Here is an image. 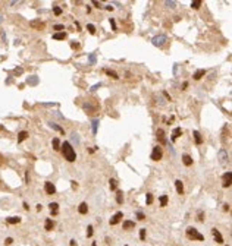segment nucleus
<instances>
[{
  "label": "nucleus",
  "mask_w": 232,
  "mask_h": 246,
  "mask_svg": "<svg viewBox=\"0 0 232 246\" xmlns=\"http://www.w3.org/2000/svg\"><path fill=\"white\" fill-rule=\"evenodd\" d=\"M62 148V153H63L65 160L69 161V163H74L76 160V154H75V149L72 148V145L69 142H63V145L60 147Z\"/></svg>",
  "instance_id": "f257e3e1"
},
{
  "label": "nucleus",
  "mask_w": 232,
  "mask_h": 246,
  "mask_svg": "<svg viewBox=\"0 0 232 246\" xmlns=\"http://www.w3.org/2000/svg\"><path fill=\"white\" fill-rule=\"evenodd\" d=\"M187 236L190 239H194V240H204V236L194 227H188L187 229Z\"/></svg>",
  "instance_id": "f03ea898"
},
{
  "label": "nucleus",
  "mask_w": 232,
  "mask_h": 246,
  "mask_svg": "<svg viewBox=\"0 0 232 246\" xmlns=\"http://www.w3.org/2000/svg\"><path fill=\"white\" fill-rule=\"evenodd\" d=\"M162 157H163L162 147L156 145V147L153 148V153H151V160H153V161H159V160H162Z\"/></svg>",
  "instance_id": "7ed1b4c3"
},
{
  "label": "nucleus",
  "mask_w": 232,
  "mask_h": 246,
  "mask_svg": "<svg viewBox=\"0 0 232 246\" xmlns=\"http://www.w3.org/2000/svg\"><path fill=\"white\" fill-rule=\"evenodd\" d=\"M166 41H168V38H166V35H156V37L151 40V43H153L156 47H162V45L165 44Z\"/></svg>",
  "instance_id": "20e7f679"
},
{
  "label": "nucleus",
  "mask_w": 232,
  "mask_h": 246,
  "mask_svg": "<svg viewBox=\"0 0 232 246\" xmlns=\"http://www.w3.org/2000/svg\"><path fill=\"white\" fill-rule=\"evenodd\" d=\"M219 160H220L222 166H228L229 164V155L225 149H220V151H219Z\"/></svg>",
  "instance_id": "39448f33"
},
{
  "label": "nucleus",
  "mask_w": 232,
  "mask_h": 246,
  "mask_svg": "<svg viewBox=\"0 0 232 246\" xmlns=\"http://www.w3.org/2000/svg\"><path fill=\"white\" fill-rule=\"evenodd\" d=\"M156 138H157V141L160 142L162 145H166V144H168V139L165 138V132L162 131V129H157V132H156Z\"/></svg>",
  "instance_id": "423d86ee"
},
{
  "label": "nucleus",
  "mask_w": 232,
  "mask_h": 246,
  "mask_svg": "<svg viewBox=\"0 0 232 246\" xmlns=\"http://www.w3.org/2000/svg\"><path fill=\"white\" fill-rule=\"evenodd\" d=\"M44 189H46V194L47 195H54V192H56V188H54V185L52 182H46Z\"/></svg>",
  "instance_id": "0eeeda50"
},
{
  "label": "nucleus",
  "mask_w": 232,
  "mask_h": 246,
  "mask_svg": "<svg viewBox=\"0 0 232 246\" xmlns=\"http://www.w3.org/2000/svg\"><path fill=\"white\" fill-rule=\"evenodd\" d=\"M122 218H124V214H122V213L119 211V213H116L115 215H113L112 218H110V224H112V226H115V224H118L120 220H122Z\"/></svg>",
  "instance_id": "6e6552de"
},
{
  "label": "nucleus",
  "mask_w": 232,
  "mask_h": 246,
  "mask_svg": "<svg viewBox=\"0 0 232 246\" xmlns=\"http://www.w3.org/2000/svg\"><path fill=\"white\" fill-rule=\"evenodd\" d=\"M231 179H232V173L228 172L223 174V188H229L231 186Z\"/></svg>",
  "instance_id": "1a4fd4ad"
},
{
  "label": "nucleus",
  "mask_w": 232,
  "mask_h": 246,
  "mask_svg": "<svg viewBox=\"0 0 232 246\" xmlns=\"http://www.w3.org/2000/svg\"><path fill=\"white\" fill-rule=\"evenodd\" d=\"M212 233H213V237L217 243H223V237H222L220 231L217 230V229H212Z\"/></svg>",
  "instance_id": "9d476101"
},
{
  "label": "nucleus",
  "mask_w": 232,
  "mask_h": 246,
  "mask_svg": "<svg viewBox=\"0 0 232 246\" xmlns=\"http://www.w3.org/2000/svg\"><path fill=\"white\" fill-rule=\"evenodd\" d=\"M181 135H182V129H181V127H175L172 131V136H170V138H172V141H176Z\"/></svg>",
  "instance_id": "9b49d317"
},
{
  "label": "nucleus",
  "mask_w": 232,
  "mask_h": 246,
  "mask_svg": "<svg viewBox=\"0 0 232 246\" xmlns=\"http://www.w3.org/2000/svg\"><path fill=\"white\" fill-rule=\"evenodd\" d=\"M49 207H50V213H52V215H56V214L59 213V204H57V202H52Z\"/></svg>",
  "instance_id": "f8f14e48"
},
{
  "label": "nucleus",
  "mask_w": 232,
  "mask_h": 246,
  "mask_svg": "<svg viewBox=\"0 0 232 246\" xmlns=\"http://www.w3.org/2000/svg\"><path fill=\"white\" fill-rule=\"evenodd\" d=\"M175 186H176V192H178L179 195H182L184 194V185H182V182H181L179 179L175 182Z\"/></svg>",
  "instance_id": "ddd939ff"
},
{
  "label": "nucleus",
  "mask_w": 232,
  "mask_h": 246,
  "mask_svg": "<svg viewBox=\"0 0 232 246\" xmlns=\"http://www.w3.org/2000/svg\"><path fill=\"white\" fill-rule=\"evenodd\" d=\"M204 75H206V71H204V69H198V71L194 73V79L195 81H198V79H201Z\"/></svg>",
  "instance_id": "4468645a"
},
{
  "label": "nucleus",
  "mask_w": 232,
  "mask_h": 246,
  "mask_svg": "<svg viewBox=\"0 0 232 246\" xmlns=\"http://www.w3.org/2000/svg\"><path fill=\"white\" fill-rule=\"evenodd\" d=\"M194 139H195V144H197V145H201L203 144V138H201V135H200L198 131H194Z\"/></svg>",
  "instance_id": "2eb2a0df"
},
{
  "label": "nucleus",
  "mask_w": 232,
  "mask_h": 246,
  "mask_svg": "<svg viewBox=\"0 0 232 246\" xmlns=\"http://www.w3.org/2000/svg\"><path fill=\"white\" fill-rule=\"evenodd\" d=\"M78 211H79V214H87V211H88V205H87V202H82V204L79 205Z\"/></svg>",
  "instance_id": "dca6fc26"
},
{
  "label": "nucleus",
  "mask_w": 232,
  "mask_h": 246,
  "mask_svg": "<svg viewBox=\"0 0 232 246\" xmlns=\"http://www.w3.org/2000/svg\"><path fill=\"white\" fill-rule=\"evenodd\" d=\"M134 226H135V223H134V221H131V220H125L124 221V229H125V230L134 229Z\"/></svg>",
  "instance_id": "f3484780"
},
{
  "label": "nucleus",
  "mask_w": 232,
  "mask_h": 246,
  "mask_svg": "<svg viewBox=\"0 0 232 246\" xmlns=\"http://www.w3.org/2000/svg\"><path fill=\"white\" fill-rule=\"evenodd\" d=\"M26 138H28V132H26V131H22V132H19V135H18V142H22V141H25Z\"/></svg>",
  "instance_id": "a211bd4d"
},
{
  "label": "nucleus",
  "mask_w": 232,
  "mask_h": 246,
  "mask_svg": "<svg viewBox=\"0 0 232 246\" xmlns=\"http://www.w3.org/2000/svg\"><path fill=\"white\" fill-rule=\"evenodd\" d=\"M53 227H54V223H53V220H52V218H47V220H46V230L50 231Z\"/></svg>",
  "instance_id": "6ab92c4d"
},
{
  "label": "nucleus",
  "mask_w": 232,
  "mask_h": 246,
  "mask_svg": "<svg viewBox=\"0 0 232 246\" xmlns=\"http://www.w3.org/2000/svg\"><path fill=\"white\" fill-rule=\"evenodd\" d=\"M182 161H184V164H185V166H191V164H192V158H191L188 154H185V155L182 157Z\"/></svg>",
  "instance_id": "aec40b11"
},
{
  "label": "nucleus",
  "mask_w": 232,
  "mask_h": 246,
  "mask_svg": "<svg viewBox=\"0 0 232 246\" xmlns=\"http://www.w3.org/2000/svg\"><path fill=\"white\" fill-rule=\"evenodd\" d=\"M53 38H54V40H65V38H66V32H63V31H62V32H56L53 35Z\"/></svg>",
  "instance_id": "412c9836"
},
{
  "label": "nucleus",
  "mask_w": 232,
  "mask_h": 246,
  "mask_svg": "<svg viewBox=\"0 0 232 246\" xmlns=\"http://www.w3.org/2000/svg\"><path fill=\"white\" fill-rule=\"evenodd\" d=\"M116 202H118V204H122V202H124V194H122L120 190L116 192Z\"/></svg>",
  "instance_id": "4be33fe9"
},
{
  "label": "nucleus",
  "mask_w": 232,
  "mask_h": 246,
  "mask_svg": "<svg viewBox=\"0 0 232 246\" xmlns=\"http://www.w3.org/2000/svg\"><path fill=\"white\" fill-rule=\"evenodd\" d=\"M21 221V217H9L8 218V223L9 224H18Z\"/></svg>",
  "instance_id": "5701e85b"
},
{
  "label": "nucleus",
  "mask_w": 232,
  "mask_h": 246,
  "mask_svg": "<svg viewBox=\"0 0 232 246\" xmlns=\"http://www.w3.org/2000/svg\"><path fill=\"white\" fill-rule=\"evenodd\" d=\"M53 149L54 151H59L60 149V141L57 138H53Z\"/></svg>",
  "instance_id": "b1692460"
},
{
  "label": "nucleus",
  "mask_w": 232,
  "mask_h": 246,
  "mask_svg": "<svg viewBox=\"0 0 232 246\" xmlns=\"http://www.w3.org/2000/svg\"><path fill=\"white\" fill-rule=\"evenodd\" d=\"M106 73L109 75V76H112L113 79H119V75L116 73V72H113V71H110V69H106Z\"/></svg>",
  "instance_id": "393cba45"
},
{
  "label": "nucleus",
  "mask_w": 232,
  "mask_h": 246,
  "mask_svg": "<svg viewBox=\"0 0 232 246\" xmlns=\"http://www.w3.org/2000/svg\"><path fill=\"white\" fill-rule=\"evenodd\" d=\"M91 125H93V133L96 135L97 133V126H98V119H94L93 122H91Z\"/></svg>",
  "instance_id": "a878e982"
},
{
  "label": "nucleus",
  "mask_w": 232,
  "mask_h": 246,
  "mask_svg": "<svg viewBox=\"0 0 232 246\" xmlns=\"http://www.w3.org/2000/svg\"><path fill=\"white\" fill-rule=\"evenodd\" d=\"M49 125H50V127H53V129H56V131H59L60 133H65V131H63V129H62L60 126H57L56 123H52V122H50Z\"/></svg>",
  "instance_id": "bb28decb"
},
{
  "label": "nucleus",
  "mask_w": 232,
  "mask_h": 246,
  "mask_svg": "<svg viewBox=\"0 0 232 246\" xmlns=\"http://www.w3.org/2000/svg\"><path fill=\"white\" fill-rule=\"evenodd\" d=\"M166 204H168V195H162L160 196V205L162 207H166Z\"/></svg>",
  "instance_id": "cd10ccee"
},
{
  "label": "nucleus",
  "mask_w": 232,
  "mask_h": 246,
  "mask_svg": "<svg viewBox=\"0 0 232 246\" xmlns=\"http://www.w3.org/2000/svg\"><path fill=\"white\" fill-rule=\"evenodd\" d=\"M109 186H110V189H112V190H116V186H118L116 180H115V179H110V182H109Z\"/></svg>",
  "instance_id": "c85d7f7f"
},
{
  "label": "nucleus",
  "mask_w": 232,
  "mask_h": 246,
  "mask_svg": "<svg viewBox=\"0 0 232 246\" xmlns=\"http://www.w3.org/2000/svg\"><path fill=\"white\" fill-rule=\"evenodd\" d=\"M191 6H192L194 9H198L200 6H201V0H195V2H192V3H191Z\"/></svg>",
  "instance_id": "c756f323"
},
{
  "label": "nucleus",
  "mask_w": 232,
  "mask_h": 246,
  "mask_svg": "<svg viewBox=\"0 0 232 246\" xmlns=\"http://www.w3.org/2000/svg\"><path fill=\"white\" fill-rule=\"evenodd\" d=\"M146 202H147V205L153 204V195H151V194H147V196H146Z\"/></svg>",
  "instance_id": "7c9ffc66"
},
{
  "label": "nucleus",
  "mask_w": 232,
  "mask_h": 246,
  "mask_svg": "<svg viewBox=\"0 0 232 246\" xmlns=\"http://www.w3.org/2000/svg\"><path fill=\"white\" fill-rule=\"evenodd\" d=\"M53 12H54V15H56V16L62 15V9H60L59 6H54V8H53Z\"/></svg>",
  "instance_id": "2f4dec72"
},
{
  "label": "nucleus",
  "mask_w": 232,
  "mask_h": 246,
  "mask_svg": "<svg viewBox=\"0 0 232 246\" xmlns=\"http://www.w3.org/2000/svg\"><path fill=\"white\" fill-rule=\"evenodd\" d=\"M87 30L90 31L91 34H96V26H94V25H91V24H88V25H87Z\"/></svg>",
  "instance_id": "473e14b6"
},
{
  "label": "nucleus",
  "mask_w": 232,
  "mask_h": 246,
  "mask_svg": "<svg viewBox=\"0 0 232 246\" xmlns=\"http://www.w3.org/2000/svg\"><path fill=\"white\" fill-rule=\"evenodd\" d=\"M31 26H35V28H44V24H41V22H31Z\"/></svg>",
  "instance_id": "72a5a7b5"
},
{
  "label": "nucleus",
  "mask_w": 232,
  "mask_h": 246,
  "mask_svg": "<svg viewBox=\"0 0 232 246\" xmlns=\"http://www.w3.org/2000/svg\"><path fill=\"white\" fill-rule=\"evenodd\" d=\"M140 239H141V240L146 239V229H141V230H140Z\"/></svg>",
  "instance_id": "f704fd0d"
},
{
  "label": "nucleus",
  "mask_w": 232,
  "mask_h": 246,
  "mask_svg": "<svg viewBox=\"0 0 232 246\" xmlns=\"http://www.w3.org/2000/svg\"><path fill=\"white\" fill-rule=\"evenodd\" d=\"M87 236H88V237L93 236V226H88V229H87Z\"/></svg>",
  "instance_id": "c9c22d12"
},
{
  "label": "nucleus",
  "mask_w": 232,
  "mask_h": 246,
  "mask_svg": "<svg viewBox=\"0 0 232 246\" xmlns=\"http://www.w3.org/2000/svg\"><path fill=\"white\" fill-rule=\"evenodd\" d=\"M31 78H32V79H30V81H28V84H31V85H35V84H37V76H31Z\"/></svg>",
  "instance_id": "e433bc0d"
},
{
  "label": "nucleus",
  "mask_w": 232,
  "mask_h": 246,
  "mask_svg": "<svg viewBox=\"0 0 232 246\" xmlns=\"http://www.w3.org/2000/svg\"><path fill=\"white\" fill-rule=\"evenodd\" d=\"M198 221H204V213L203 211H198V218H197Z\"/></svg>",
  "instance_id": "4c0bfd02"
},
{
  "label": "nucleus",
  "mask_w": 232,
  "mask_h": 246,
  "mask_svg": "<svg viewBox=\"0 0 232 246\" xmlns=\"http://www.w3.org/2000/svg\"><path fill=\"white\" fill-rule=\"evenodd\" d=\"M166 6H168V8H175V6H176V3H175V2H166Z\"/></svg>",
  "instance_id": "58836bf2"
},
{
  "label": "nucleus",
  "mask_w": 232,
  "mask_h": 246,
  "mask_svg": "<svg viewBox=\"0 0 232 246\" xmlns=\"http://www.w3.org/2000/svg\"><path fill=\"white\" fill-rule=\"evenodd\" d=\"M137 218H138V220H144V218H146V215H144L142 213H140V211H138V213H137Z\"/></svg>",
  "instance_id": "ea45409f"
},
{
  "label": "nucleus",
  "mask_w": 232,
  "mask_h": 246,
  "mask_svg": "<svg viewBox=\"0 0 232 246\" xmlns=\"http://www.w3.org/2000/svg\"><path fill=\"white\" fill-rule=\"evenodd\" d=\"M54 30H56V31L65 30V26H63V25H60V24H57V25H54Z\"/></svg>",
  "instance_id": "a19ab883"
},
{
  "label": "nucleus",
  "mask_w": 232,
  "mask_h": 246,
  "mask_svg": "<svg viewBox=\"0 0 232 246\" xmlns=\"http://www.w3.org/2000/svg\"><path fill=\"white\" fill-rule=\"evenodd\" d=\"M71 47H72V49H79V44H78V43H76V41H72Z\"/></svg>",
  "instance_id": "79ce46f5"
},
{
  "label": "nucleus",
  "mask_w": 232,
  "mask_h": 246,
  "mask_svg": "<svg viewBox=\"0 0 232 246\" xmlns=\"http://www.w3.org/2000/svg\"><path fill=\"white\" fill-rule=\"evenodd\" d=\"M12 242H13V239H12V237H8L6 240H4V245H12Z\"/></svg>",
  "instance_id": "37998d69"
},
{
  "label": "nucleus",
  "mask_w": 232,
  "mask_h": 246,
  "mask_svg": "<svg viewBox=\"0 0 232 246\" xmlns=\"http://www.w3.org/2000/svg\"><path fill=\"white\" fill-rule=\"evenodd\" d=\"M109 21H110V25H112L113 31H116V24H115V19H109Z\"/></svg>",
  "instance_id": "c03bdc74"
},
{
  "label": "nucleus",
  "mask_w": 232,
  "mask_h": 246,
  "mask_svg": "<svg viewBox=\"0 0 232 246\" xmlns=\"http://www.w3.org/2000/svg\"><path fill=\"white\" fill-rule=\"evenodd\" d=\"M72 139H74V141L76 142V144H78V142H79V139H78V135H76V133H72Z\"/></svg>",
  "instance_id": "a18cd8bd"
},
{
  "label": "nucleus",
  "mask_w": 232,
  "mask_h": 246,
  "mask_svg": "<svg viewBox=\"0 0 232 246\" xmlns=\"http://www.w3.org/2000/svg\"><path fill=\"white\" fill-rule=\"evenodd\" d=\"M90 62H91V63L96 62V56H94V54H90Z\"/></svg>",
  "instance_id": "49530a36"
},
{
  "label": "nucleus",
  "mask_w": 232,
  "mask_h": 246,
  "mask_svg": "<svg viewBox=\"0 0 232 246\" xmlns=\"http://www.w3.org/2000/svg\"><path fill=\"white\" fill-rule=\"evenodd\" d=\"M223 209H225V211H229L231 208H229V205H228V204H225V205H223Z\"/></svg>",
  "instance_id": "de8ad7c7"
},
{
  "label": "nucleus",
  "mask_w": 232,
  "mask_h": 246,
  "mask_svg": "<svg viewBox=\"0 0 232 246\" xmlns=\"http://www.w3.org/2000/svg\"><path fill=\"white\" fill-rule=\"evenodd\" d=\"M72 188H74V189H75V188H76V186H78V185H76V182H75V180H72Z\"/></svg>",
  "instance_id": "09e8293b"
},
{
  "label": "nucleus",
  "mask_w": 232,
  "mask_h": 246,
  "mask_svg": "<svg viewBox=\"0 0 232 246\" xmlns=\"http://www.w3.org/2000/svg\"><path fill=\"white\" fill-rule=\"evenodd\" d=\"M69 245H71V246H76V242H75V240H71V243H69Z\"/></svg>",
  "instance_id": "8fccbe9b"
},
{
  "label": "nucleus",
  "mask_w": 232,
  "mask_h": 246,
  "mask_svg": "<svg viewBox=\"0 0 232 246\" xmlns=\"http://www.w3.org/2000/svg\"><path fill=\"white\" fill-rule=\"evenodd\" d=\"M187 86H188V82H184V84H182V88H184V90H185Z\"/></svg>",
  "instance_id": "3c124183"
},
{
  "label": "nucleus",
  "mask_w": 232,
  "mask_h": 246,
  "mask_svg": "<svg viewBox=\"0 0 232 246\" xmlns=\"http://www.w3.org/2000/svg\"><path fill=\"white\" fill-rule=\"evenodd\" d=\"M100 85H101V84H98V85H94L93 88H91V90H93V91H94V90H97V88H98V86H100Z\"/></svg>",
  "instance_id": "603ef678"
},
{
  "label": "nucleus",
  "mask_w": 232,
  "mask_h": 246,
  "mask_svg": "<svg viewBox=\"0 0 232 246\" xmlns=\"http://www.w3.org/2000/svg\"><path fill=\"white\" fill-rule=\"evenodd\" d=\"M0 164H3V157L0 155Z\"/></svg>",
  "instance_id": "864d4df0"
},
{
  "label": "nucleus",
  "mask_w": 232,
  "mask_h": 246,
  "mask_svg": "<svg viewBox=\"0 0 232 246\" xmlns=\"http://www.w3.org/2000/svg\"><path fill=\"white\" fill-rule=\"evenodd\" d=\"M0 131H4V126H2V125H0Z\"/></svg>",
  "instance_id": "5fc2aeb1"
},
{
  "label": "nucleus",
  "mask_w": 232,
  "mask_h": 246,
  "mask_svg": "<svg viewBox=\"0 0 232 246\" xmlns=\"http://www.w3.org/2000/svg\"><path fill=\"white\" fill-rule=\"evenodd\" d=\"M0 22H2V15H0Z\"/></svg>",
  "instance_id": "6e6d98bb"
}]
</instances>
